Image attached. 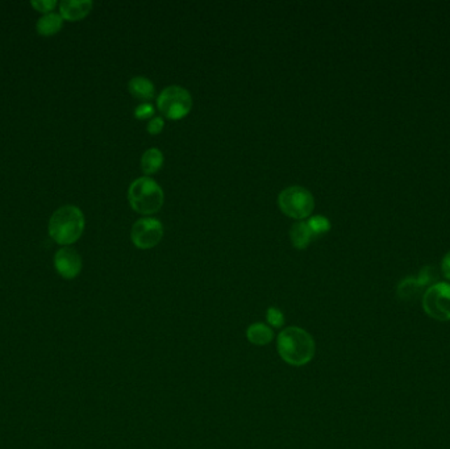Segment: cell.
Here are the masks:
<instances>
[{"label":"cell","mask_w":450,"mask_h":449,"mask_svg":"<svg viewBox=\"0 0 450 449\" xmlns=\"http://www.w3.org/2000/svg\"><path fill=\"white\" fill-rule=\"evenodd\" d=\"M276 349L281 359L291 366L309 364L316 352L314 337L300 327H287L276 337Z\"/></svg>","instance_id":"obj_1"},{"label":"cell","mask_w":450,"mask_h":449,"mask_svg":"<svg viewBox=\"0 0 450 449\" xmlns=\"http://www.w3.org/2000/svg\"><path fill=\"white\" fill-rule=\"evenodd\" d=\"M85 216L76 206L58 208L49 220V235L59 245H70L82 236Z\"/></svg>","instance_id":"obj_2"},{"label":"cell","mask_w":450,"mask_h":449,"mask_svg":"<svg viewBox=\"0 0 450 449\" xmlns=\"http://www.w3.org/2000/svg\"><path fill=\"white\" fill-rule=\"evenodd\" d=\"M128 202L136 213L152 215L162 208L165 194L150 177H140L133 180L128 189Z\"/></svg>","instance_id":"obj_3"},{"label":"cell","mask_w":450,"mask_h":449,"mask_svg":"<svg viewBox=\"0 0 450 449\" xmlns=\"http://www.w3.org/2000/svg\"><path fill=\"white\" fill-rule=\"evenodd\" d=\"M281 211L293 219L309 218L315 208L314 195L302 186H290L281 191L278 197Z\"/></svg>","instance_id":"obj_4"},{"label":"cell","mask_w":450,"mask_h":449,"mask_svg":"<svg viewBox=\"0 0 450 449\" xmlns=\"http://www.w3.org/2000/svg\"><path fill=\"white\" fill-rule=\"evenodd\" d=\"M161 113L170 120H181L192 110V97L181 86H169L157 98Z\"/></svg>","instance_id":"obj_5"},{"label":"cell","mask_w":450,"mask_h":449,"mask_svg":"<svg viewBox=\"0 0 450 449\" xmlns=\"http://www.w3.org/2000/svg\"><path fill=\"white\" fill-rule=\"evenodd\" d=\"M423 307L428 316L439 322L450 320V285L439 282L424 292Z\"/></svg>","instance_id":"obj_6"},{"label":"cell","mask_w":450,"mask_h":449,"mask_svg":"<svg viewBox=\"0 0 450 449\" xmlns=\"http://www.w3.org/2000/svg\"><path fill=\"white\" fill-rule=\"evenodd\" d=\"M164 237V225L155 218L139 219L132 227L131 238L139 249H150L161 243Z\"/></svg>","instance_id":"obj_7"},{"label":"cell","mask_w":450,"mask_h":449,"mask_svg":"<svg viewBox=\"0 0 450 449\" xmlns=\"http://www.w3.org/2000/svg\"><path fill=\"white\" fill-rule=\"evenodd\" d=\"M55 266L61 277L73 280L82 270V259L76 249L62 248L55 253Z\"/></svg>","instance_id":"obj_8"},{"label":"cell","mask_w":450,"mask_h":449,"mask_svg":"<svg viewBox=\"0 0 450 449\" xmlns=\"http://www.w3.org/2000/svg\"><path fill=\"white\" fill-rule=\"evenodd\" d=\"M91 0H64L59 4V12L62 19L70 22H77L86 17L92 10Z\"/></svg>","instance_id":"obj_9"},{"label":"cell","mask_w":450,"mask_h":449,"mask_svg":"<svg viewBox=\"0 0 450 449\" xmlns=\"http://www.w3.org/2000/svg\"><path fill=\"white\" fill-rule=\"evenodd\" d=\"M246 338L253 345L265 347L273 341L274 331L265 323H253L246 329Z\"/></svg>","instance_id":"obj_10"},{"label":"cell","mask_w":450,"mask_h":449,"mask_svg":"<svg viewBox=\"0 0 450 449\" xmlns=\"http://www.w3.org/2000/svg\"><path fill=\"white\" fill-rule=\"evenodd\" d=\"M128 90L133 98L143 101H152L155 94L153 82L145 77H134L131 79L128 82Z\"/></svg>","instance_id":"obj_11"},{"label":"cell","mask_w":450,"mask_h":449,"mask_svg":"<svg viewBox=\"0 0 450 449\" xmlns=\"http://www.w3.org/2000/svg\"><path fill=\"white\" fill-rule=\"evenodd\" d=\"M164 166V153L158 148L148 149L141 157V169L146 176H153Z\"/></svg>","instance_id":"obj_12"},{"label":"cell","mask_w":450,"mask_h":449,"mask_svg":"<svg viewBox=\"0 0 450 449\" xmlns=\"http://www.w3.org/2000/svg\"><path fill=\"white\" fill-rule=\"evenodd\" d=\"M290 237H291L293 245L297 249H306L315 240V236L312 235L307 222H297L293 225L290 231Z\"/></svg>","instance_id":"obj_13"},{"label":"cell","mask_w":450,"mask_h":449,"mask_svg":"<svg viewBox=\"0 0 450 449\" xmlns=\"http://www.w3.org/2000/svg\"><path fill=\"white\" fill-rule=\"evenodd\" d=\"M62 24H64L62 16L52 12V13H46L43 17H40L37 20L36 28H37L38 34H41V36H53L62 28Z\"/></svg>","instance_id":"obj_14"},{"label":"cell","mask_w":450,"mask_h":449,"mask_svg":"<svg viewBox=\"0 0 450 449\" xmlns=\"http://www.w3.org/2000/svg\"><path fill=\"white\" fill-rule=\"evenodd\" d=\"M426 286L417 278H406L398 286V297L403 301H412L417 298Z\"/></svg>","instance_id":"obj_15"},{"label":"cell","mask_w":450,"mask_h":449,"mask_svg":"<svg viewBox=\"0 0 450 449\" xmlns=\"http://www.w3.org/2000/svg\"><path fill=\"white\" fill-rule=\"evenodd\" d=\"M308 227L312 232V235L315 238L323 236L325 234H328L330 229V222L328 218L323 216V215H316V216H311L307 220Z\"/></svg>","instance_id":"obj_16"},{"label":"cell","mask_w":450,"mask_h":449,"mask_svg":"<svg viewBox=\"0 0 450 449\" xmlns=\"http://www.w3.org/2000/svg\"><path fill=\"white\" fill-rule=\"evenodd\" d=\"M285 314L276 308V307H269L266 311V322L267 326L272 328H282L285 325Z\"/></svg>","instance_id":"obj_17"},{"label":"cell","mask_w":450,"mask_h":449,"mask_svg":"<svg viewBox=\"0 0 450 449\" xmlns=\"http://www.w3.org/2000/svg\"><path fill=\"white\" fill-rule=\"evenodd\" d=\"M154 115V107L150 103H143L140 106H137V108L134 110V116L139 120H145L149 119Z\"/></svg>","instance_id":"obj_18"},{"label":"cell","mask_w":450,"mask_h":449,"mask_svg":"<svg viewBox=\"0 0 450 449\" xmlns=\"http://www.w3.org/2000/svg\"><path fill=\"white\" fill-rule=\"evenodd\" d=\"M31 4L36 11L49 13V11L55 10L57 1L55 0H34V1H31Z\"/></svg>","instance_id":"obj_19"},{"label":"cell","mask_w":450,"mask_h":449,"mask_svg":"<svg viewBox=\"0 0 450 449\" xmlns=\"http://www.w3.org/2000/svg\"><path fill=\"white\" fill-rule=\"evenodd\" d=\"M164 127H165L164 119L160 117V116H157V117H153V119L149 122V124H148V132H149L150 135H158V134L162 132Z\"/></svg>","instance_id":"obj_20"},{"label":"cell","mask_w":450,"mask_h":449,"mask_svg":"<svg viewBox=\"0 0 450 449\" xmlns=\"http://www.w3.org/2000/svg\"><path fill=\"white\" fill-rule=\"evenodd\" d=\"M441 269H442L444 276H445L448 280H450V252L449 253H447V256L442 259Z\"/></svg>","instance_id":"obj_21"}]
</instances>
